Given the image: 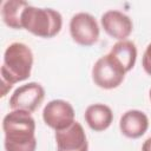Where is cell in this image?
Returning a JSON list of instances; mask_svg holds the SVG:
<instances>
[{
    "instance_id": "1",
    "label": "cell",
    "mask_w": 151,
    "mask_h": 151,
    "mask_svg": "<svg viewBox=\"0 0 151 151\" xmlns=\"http://www.w3.org/2000/svg\"><path fill=\"white\" fill-rule=\"evenodd\" d=\"M5 151H35V120L29 112L12 110L2 119Z\"/></svg>"
},
{
    "instance_id": "2",
    "label": "cell",
    "mask_w": 151,
    "mask_h": 151,
    "mask_svg": "<svg viewBox=\"0 0 151 151\" xmlns=\"http://www.w3.org/2000/svg\"><path fill=\"white\" fill-rule=\"evenodd\" d=\"M33 52L24 42H12L4 52L1 77V97L4 98L17 83L28 79L33 67Z\"/></svg>"
},
{
    "instance_id": "3",
    "label": "cell",
    "mask_w": 151,
    "mask_h": 151,
    "mask_svg": "<svg viewBox=\"0 0 151 151\" xmlns=\"http://www.w3.org/2000/svg\"><path fill=\"white\" fill-rule=\"evenodd\" d=\"M21 28L38 38L50 39L60 33L63 17L57 9L28 5L21 15Z\"/></svg>"
},
{
    "instance_id": "4",
    "label": "cell",
    "mask_w": 151,
    "mask_h": 151,
    "mask_svg": "<svg viewBox=\"0 0 151 151\" xmlns=\"http://www.w3.org/2000/svg\"><path fill=\"white\" fill-rule=\"evenodd\" d=\"M126 72L110 54L100 57L92 67V80L103 90H113L122 85Z\"/></svg>"
},
{
    "instance_id": "5",
    "label": "cell",
    "mask_w": 151,
    "mask_h": 151,
    "mask_svg": "<svg viewBox=\"0 0 151 151\" xmlns=\"http://www.w3.org/2000/svg\"><path fill=\"white\" fill-rule=\"evenodd\" d=\"M68 28L72 40L80 46L90 47L99 40V25L96 18L87 12L76 13L70 20Z\"/></svg>"
},
{
    "instance_id": "6",
    "label": "cell",
    "mask_w": 151,
    "mask_h": 151,
    "mask_svg": "<svg viewBox=\"0 0 151 151\" xmlns=\"http://www.w3.org/2000/svg\"><path fill=\"white\" fill-rule=\"evenodd\" d=\"M45 99V88L41 84L31 81L14 90L9 97V107L12 110H21L34 112Z\"/></svg>"
},
{
    "instance_id": "7",
    "label": "cell",
    "mask_w": 151,
    "mask_h": 151,
    "mask_svg": "<svg viewBox=\"0 0 151 151\" xmlns=\"http://www.w3.org/2000/svg\"><path fill=\"white\" fill-rule=\"evenodd\" d=\"M42 120L48 127L59 131L76 122V112L68 101L64 99H53L45 105L42 110Z\"/></svg>"
},
{
    "instance_id": "8",
    "label": "cell",
    "mask_w": 151,
    "mask_h": 151,
    "mask_svg": "<svg viewBox=\"0 0 151 151\" xmlns=\"http://www.w3.org/2000/svg\"><path fill=\"white\" fill-rule=\"evenodd\" d=\"M57 151H88V142L83 125L73 122L66 129L55 131Z\"/></svg>"
},
{
    "instance_id": "9",
    "label": "cell",
    "mask_w": 151,
    "mask_h": 151,
    "mask_svg": "<svg viewBox=\"0 0 151 151\" xmlns=\"http://www.w3.org/2000/svg\"><path fill=\"white\" fill-rule=\"evenodd\" d=\"M100 25L107 35L118 41L127 40L133 31V22L130 17L118 9L104 12L100 18Z\"/></svg>"
},
{
    "instance_id": "10",
    "label": "cell",
    "mask_w": 151,
    "mask_h": 151,
    "mask_svg": "<svg viewBox=\"0 0 151 151\" xmlns=\"http://www.w3.org/2000/svg\"><path fill=\"white\" fill-rule=\"evenodd\" d=\"M149 129V118L140 110H127L119 119V130L126 138L138 139Z\"/></svg>"
},
{
    "instance_id": "11",
    "label": "cell",
    "mask_w": 151,
    "mask_h": 151,
    "mask_svg": "<svg viewBox=\"0 0 151 151\" xmlns=\"http://www.w3.org/2000/svg\"><path fill=\"white\" fill-rule=\"evenodd\" d=\"M84 119L91 130L101 132L111 126L113 122V112L110 106L101 103H96L86 107Z\"/></svg>"
},
{
    "instance_id": "12",
    "label": "cell",
    "mask_w": 151,
    "mask_h": 151,
    "mask_svg": "<svg viewBox=\"0 0 151 151\" xmlns=\"http://www.w3.org/2000/svg\"><path fill=\"white\" fill-rule=\"evenodd\" d=\"M116 60L117 63L124 68V71L127 73L130 72L137 60V47L133 41L131 40H122L117 41L112 48L109 52Z\"/></svg>"
},
{
    "instance_id": "13",
    "label": "cell",
    "mask_w": 151,
    "mask_h": 151,
    "mask_svg": "<svg viewBox=\"0 0 151 151\" xmlns=\"http://www.w3.org/2000/svg\"><path fill=\"white\" fill-rule=\"evenodd\" d=\"M29 4L22 0H7L1 7V18L6 26L13 29L21 28V15Z\"/></svg>"
},
{
    "instance_id": "14",
    "label": "cell",
    "mask_w": 151,
    "mask_h": 151,
    "mask_svg": "<svg viewBox=\"0 0 151 151\" xmlns=\"http://www.w3.org/2000/svg\"><path fill=\"white\" fill-rule=\"evenodd\" d=\"M142 66L145 71L146 74H149L151 77V42L146 46L143 58H142Z\"/></svg>"
},
{
    "instance_id": "15",
    "label": "cell",
    "mask_w": 151,
    "mask_h": 151,
    "mask_svg": "<svg viewBox=\"0 0 151 151\" xmlns=\"http://www.w3.org/2000/svg\"><path fill=\"white\" fill-rule=\"evenodd\" d=\"M142 151H151V137L145 139V142L142 145Z\"/></svg>"
},
{
    "instance_id": "16",
    "label": "cell",
    "mask_w": 151,
    "mask_h": 151,
    "mask_svg": "<svg viewBox=\"0 0 151 151\" xmlns=\"http://www.w3.org/2000/svg\"><path fill=\"white\" fill-rule=\"evenodd\" d=\"M149 97H150V100H151V88H150V92H149Z\"/></svg>"
}]
</instances>
